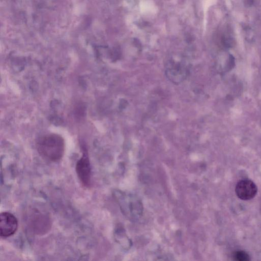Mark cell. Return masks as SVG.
<instances>
[{
	"mask_svg": "<svg viewBox=\"0 0 261 261\" xmlns=\"http://www.w3.org/2000/svg\"><path fill=\"white\" fill-rule=\"evenodd\" d=\"M36 147L42 157L52 162H58L65 154V142L59 135L48 134L37 140Z\"/></svg>",
	"mask_w": 261,
	"mask_h": 261,
	"instance_id": "obj_1",
	"label": "cell"
},
{
	"mask_svg": "<svg viewBox=\"0 0 261 261\" xmlns=\"http://www.w3.org/2000/svg\"><path fill=\"white\" fill-rule=\"evenodd\" d=\"M118 200L122 213L133 222L139 220L143 213L141 199L136 195L121 191L118 192Z\"/></svg>",
	"mask_w": 261,
	"mask_h": 261,
	"instance_id": "obj_2",
	"label": "cell"
},
{
	"mask_svg": "<svg viewBox=\"0 0 261 261\" xmlns=\"http://www.w3.org/2000/svg\"><path fill=\"white\" fill-rule=\"evenodd\" d=\"M29 226L33 233L36 235H43L48 232L51 226L49 217L38 211L31 214L29 219Z\"/></svg>",
	"mask_w": 261,
	"mask_h": 261,
	"instance_id": "obj_3",
	"label": "cell"
},
{
	"mask_svg": "<svg viewBox=\"0 0 261 261\" xmlns=\"http://www.w3.org/2000/svg\"><path fill=\"white\" fill-rule=\"evenodd\" d=\"M76 170L83 186L86 188H90L92 184V167L88 154L86 151L78 161Z\"/></svg>",
	"mask_w": 261,
	"mask_h": 261,
	"instance_id": "obj_4",
	"label": "cell"
},
{
	"mask_svg": "<svg viewBox=\"0 0 261 261\" xmlns=\"http://www.w3.org/2000/svg\"><path fill=\"white\" fill-rule=\"evenodd\" d=\"M18 228L17 218L12 214L4 212L0 215V235L6 238L14 235Z\"/></svg>",
	"mask_w": 261,
	"mask_h": 261,
	"instance_id": "obj_5",
	"label": "cell"
},
{
	"mask_svg": "<svg viewBox=\"0 0 261 261\" xmlns=\"http://www.w3.org/2000/svg\"><path fill=\"white\" fill-rule=\"evenodd\" d=\"M236 195L241 200L248 201L252 200L257 194L258 189L256 185L249 180L239 181L236 186Z\"/></svg>",
	"mask_w": 261,
	"mask_h": 261,
	"instance_id": "obj_6",
	"label": "cell"
},
{
	"mask_svg": "<svg viewBox=\"0 0 261 261\" xmlns=\"http://www.w3.org/2000/svg\"><path fill=\"white\" fill-rule=\"evenodd\" d=\"M233 259L238 261H248L250 260V256L243 251H237L233 254Z\"/></svg>",
	"mask_w": 261,
	"mask_h": 261,
	"instance_id": "obj_7",
	"label": "cell"
}]
</instances>
